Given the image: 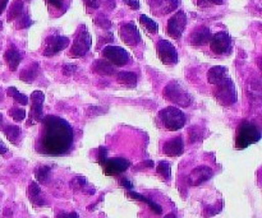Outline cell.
Listing matches in <instances>:
<instances>
[{
	"label": "cell",
	"mask_w": 262,
	"mask_h": 218,
	"mask_svg": "<svg viewBox=\"0 0 262 218\" xmlns=\"http://www.w3.org/2000/svg\"><path fill=\"white\" fill-rule=\"evenodd\" d=\"M42 133L40 138V151L51 156H60L69 152L73 144L72 127L61 117L48 115L41 120Z\"/></svg>",
	"instance_id": "cell-1"
},
{
	"label": "cell",
	"mask_w": 262,
	"mask_h": 218,
	"mask_svg": "<svg viewBox=\"0 0 262 218\" xmlns=\"http://www.w3.org/2000/svg\"><path fill=\"white\" fill-rule=\"evenodd\" d=\"M261 139V132L255 124L251 122H242L237 129L235 137V147L238 150H245L253 143H257Z\"/></svg>",
	"instance_id": "cell-2"
},
{
	"label": "cell",
	"mask_w": 262,
	"mask_h": 218,
	"mask_svg": "<svg viewBox=\"0 0 262 218\" xmlns=\"http://www.w3.org/2000/svg\"><path fill=\"white\" fill-rule=\"evenodd\" d=\"M163 94L166 101L182 107L191 106L192 101H193L191 93L186 88H183L181 84L177 83V82H171V83L166 84V87L163 91Z\"/></svg>",
	"instance_id": "cell-3"
},
{
	"label": "cell",
	"mask_w": 262,
	"mask_h": 218,
	"mask_svg": "<svg viewBox=\"0 0 262 218\" xmlns=\"http://www.w3.org/2000/svg\"><path fill=\"white\" fill-rule=\"evenodd\" d=\"M161 123L170 132H177L186 125V115L174 106H168L159 112Z\"/></svg>",
	"instance_id": "cell-4"
},
{
	"label": "cell",
	"mask_w": 262,
	"mask_h": 218,
	"mask_svg": "<svg viewBox=\"0 0 262 218\" xmlns=\"http://www.w3.org/2000/svg\"><path fill=\"white\" fill-rule=\"evenodd\" d=\"M215 99L217 102L224 106H230V105L237 102V91H235L234 82L230 78H225L224 81L220 82L219 84L215 86Z\"/></svg>",
	"instance_id": "cell-5"
},
{
	"label": "cell",
	"mask_w": 262,
	"mask_h": 218,
	"mask_svg": "<svg viewBox=\"0 0 262 218\" xmlns=\"http://www.w3.org/2000/svg\"><path fill=\"white\" fill-rule=\"evenodd\" d=\"M90 49H91V35L84 28V26H82L81 30L77 33V37L74 38V42L69 54H71L72 58H82L89 53Z\"/></svg>",
	"instance_id": "cell-6"
},
{
	"label": "cell",
	"mask_w": 262,
	"mask_h": 218,
	"mask_svg": "<svg viewBox=\"0 0 262 218\" xmlns=\"http://www.w3.org/2000/svg\"><path fill=\"white\" fill-rule=\"evenodd\" d=\"M102 55L110 64L117 66H123L129 61V54L119 46H106L102 50Z\"/></svg>",
	"instance_id": "cell-7"
},
{
	"label": "cell",
	"mask_w": 262,
	"mask_h": 218,
	"mask_svg": "<svg viewBox=\"0 0 262 218\" xmlns=\"http://www.w3.org/2000/svg\"><path fill=\"white\" fill-rule=\"evenodd\" d=\"M101 166L105 175L115 176L127 171L128 168L130 167V161L125 160V158L123 157L106 158V160L101 163Z\"/></svg>",
	"instance_id": "cell-8"
},
{
	"label": "cell",
	"mask_w": 262,
	"mask_h": 218,
	"mask_svg": "<svg viewBox=\"0 0 262 218\" xmlns=\"http://www.w3.org/2000/svg\"><path fill=\"white\" fill-rule=\"evenodd\" d=\"M158 55L165 65H173L178 63V53L169 41L160 40L158 42Z\"/></svg>",
	"instance_id": "cell-9"
},
{
	"label": "cell",
	"mask_w": 262,
	"mask_h": 218,
	"mask_svg": "<svg viewBox=\"0 0 262 218\" xmlns=\"http://www.w3.org/2000/svg\"><path fill=\"white\" fill-rule=\"evenodd\" d=\"M187 25V17L184 14V12L179 10L177 12L173 17H170V19L168 20V27H166V31H168V35L173 38H179L183 33L184 28H186Z\"/></svg>",
	"instance_id": "cell-10"
},
{
	"label": "cell",
	"mask_w": 262,
	"mask_h": 218,
	"mask_svg": "<svg viewBox=\"0 0 262 218\" xmlns=\"http://www.w3.org/2000/svg\"><path fill=\"white\" fill-rule=\"evenodd\" d=\"M69 45V38L66 36H50L46 38L43 56H54Z\"/></svg>",
	"instance_id": "cell-11"
},
{
	"label": "cell",
	"mask_w": 262,
	"mask_h": 218,
	"mask_svg": "<svg viewBox=\"0 0 262 218\" xmlns=\"http://www.w3.org/2000/svg\"><path fill=\"white\" fill-rule=\"evenodd\" d=\"M230 45H232V40L227 32H217L210 38V47H211L212 53L217 54V55H222V54L229 51Z\"/></svg>",
	"instance_id": "cell-12"
},
{
	"label": "cell",
	"mask_w": 262,
	"mask_h": 218,
	"mask_svg": "<svg viewBox=\"0 0 262 218\" xmlns=\"http://www.w3.org/2000/svg\"><path fill=\"white\" fill-rule=\"evenodd\" d=\"M45 100V94L41 91H35L31 96V111H30V124L32 122L41 123L43 119L42 104Z\"/></svg>",
	"instance_id": "cell-13"
},
{
	"label": "cell",
	"mask_w": 262,
	"mask_h": 218,
	"mask_svg": "<svg viewBox=\"0 0 262 218\" xmlns=\"http://www.w3.org/2000/svg\"><path fill=\"white\" fill-rule=\"evenodd\" d=\"M120 38L123 40V42L128 46H136L140 43L141 41V35L138 28L136 27V25L133 22L125 23L120 27Z\"/></svg>",
	"instance_id": "cell-14"
},
{
	"label": "cell",
	"mask_w": 262,
	"mask_h": 218,
	"mask_svg": "<svg viewBox=\"0 0 262 218\" xmlns=\"http://www.w3.org/2000/svg\"><path fill=\"white\" fill-rule=\"evenodd\" d=\"M212 176V170L209 166H199V167L193 168L191 174L188 175L187 183L189 186H199L205 181L210 180Z\"/></svg>",
	"instance_id": "cell-15"
},
{
	"label": "cell",
	"mask_w": 262,
	"mask_h": 218,
	"mask_svg": "<svg viewBox=\"0 0 262 218\" xmlns=\"http://www.w3.org/2000/svg\"><path fill=\"white\" fill-rule=\"evenodd\" d=\"M163 152L165 153V155L171 156V157H178V156L183 155V152H184L183 138L176 137V138H173V139L168 140V142L164 144Z\"/></svg>",
	"instance_id": "cell-16"
},
{
	"label": "cell",
	"mask_w": 262,
	"mask_h": 218,
	"mask_svg": "<svg viewBox=\"0 0 262 218\" xmlns=\"http://www.w3.org/2000/svg\"><path fill=\"white\" fill-rule=\"evenodd\" d=\"M156 14H166L178 7V0H148Z\"/></svg>",
	"instance_id": "cell-17"
},
{
	"label": "cell",
	"mask_w": 262,
	"mask_h": 218,
	"mask_svg": "<svg viewBox=\"0 0 262 218\" xmlns=\"http://www.w3.org/2000/svg\"><path fill=\"white\" fill-rule=\"evenodd\" d=\"M211 38V32L207 27H200L194 31L189 37V42L193 46H204L210 42Z\"/></svg>",
	"instance_id": "cell-18"
},
{
	"label": "cell",
	"mask_w": 262,
	"mask_h": 218,
	"mask_svg": "<svg viewBox=\"0 0 262 218\" xmlns=\"http://www.w3.org/2000/svg\"><path fill=\"white\" fill-rule=\"evenodd\" d=\"M28 198H30L31 203L36 207H43L46 204L45 198L42 196V191H41L40 186L37 183H31L28 186Z\"/></svg>",
	"instance_id": "cell-19"
},
{
	"label": "cell",
	"mask_w": 262,
	"mask_h": 218,
	"mask_svg": "<svg viewBox=\"0 0 262 218\" xmlns=\"http://www.w3.org/2000/svg\"><path fill=\"white\" fill-rule=\"evenodd\" d=\"M225 78H228V69L225 66H212L209 71H207V81L209 83L214 84H219L220 82L224 81Z\"/></svg>",
	"instance_id": "cell-20"
},
{
	"label": "cell",
	"mask_w": 262,
	"mask_h": 218,
	"mask_svg": "<svg viewBox=\"0 0 262 218\" xmlns=\"http://www.w3.org/2000/svg\"><path fill=\"white\" fill-rule=\"evenodd\" d=\"M92 70L100 76H113V74L117 73L115 66L107 60H96L92 65Z\"/></svg>",
	"instance_id": "cell-21"
},
{
	"label": "cell",
	"mask_w": 262,
	"mask_h": 218,
	"mask_svg": "<svg viewBox=\"0 0 262 218\" xmlns=\"http://www.w3.org/2000/svg\"><path fill=\"white\" fill-rule=\"evenodd\" d=\"M4 59L7 61L8 66H9L10 70H15L18 68V65L20 64V60H22V55L19 54V51L15 50L14 47H10L9 50L5 51Z\"/></svg>",
	"instance_id": "cell-22"
},
{
	"label": "cell",
	"mask_w": 262,
	"mask_h": 218,
	"mask_svg": "<svg viewBox=\"0 0 262 218\" xmlns=\"http://www.w3.org/2000/svg\"><path fill=\"white\" fill-rule=\"evenodd\" d=\"M118 82L125 87H132L135 88L137 84V74L133 71H119L118 73Z\"/></svg>",
	"instance_id": "cell-23"
},
{
	"label": "cell",
	"mask_w": 262,
	"mask_h": 218,
	"mask_svg": "<svg viewBox=\"0 0 262 218\" xmlns=\"http://www.w3.org/2000/svg\"><path fill=\"white\" fill-rule=\"evenodd\" d=\"M38 69H40V65L38 63H32L28 68H26L25 70H22L20 73V79L23 82H27V83H31V82L35 81L38 76Z\"/></svg>",
	"instance_id": "cell-24"
},
{
	"label": "cell",
	"mask_w": 262,
	"mask_h": 218,
	"mask_svg": "<svg viewBox=\"0 0 262 218\" xmlns=\"http://www.w3.org/2000/svg\"><path fill=\"white\" fill-rule=\"evenodd\" d=\"M127 194H128V197H130V198H132V199H136V201L143 202V203L147 204V206L150 207V208L152 209V211L155 212L156 214H161V212H163V208H161V207L159 206V204H156L155 202L151 201V199L146 198V197L141 196V194H138V193H135V191H132V190H128Z\"/></svg>",
	"instance_id": "cell-25"
},
{
	"label": "cell",
	"mask_w": 262,
	"mask_h": 218,
	"mask_svg": "<svg viewBox=\"0 0 262 218\" xmlns=\"http://www.w3.org/2000/svg\"><path fill=\"white\" fill-rule=\"evenodd\" d=\"M4 134L5 137L8 138V140L12 143H17V140L19 139L20 137V129L18 125H10L8 124L7 127L4 128Z\"/></svg>",
	"instance_id": "cell-26"
},
{
	"label": "cell",
	"mask_w": 262,
	"mask_h": 218,
	"mask_svg": "<svg viewBox=\"0 0 262 218\" xmlns=\"http://www.w3.org/2000/svg\"><path fill=\"white\" fill-rule=\"evenodd\" d=\"M23 12V2L22 0H14L12 4V7L9 8V13H8V20L17 19Z\"/></svg>",
	"instance_id": "cell-27"
},
{
	"label": "cell",
	"mask_w": 262,
	"mask_h": 218,
	"mask_svg": "<svg viewBox=\"0 0 262 218\" xmlns=\"http://www.w3.org/2000/svg\"><path fill=\"white\" fill-rule=\"evenodd\" d=\"M7 93H8V96L12 97V99L19 105H27L28 101H30V100H28V97L26 96V94L20 93V92L18 91L15 87H9V88L7 89Z\"/></svg>",
	"instance_id": "cell-28"
},
{
	"label": "cell",
	"mask_w": 262,
	"mask_h": 218,
	"mask_svg": "<svg viewBox=\"0 0 262 218\" xmlns=\"http://www.w3.org/2000/svg\"><path fill=\"white\" fill-rule=\"evenodd\" d=\"M71 188L73 189L74 191H84V193H89V190H87L89 183H87V180L83 176H76V178L71 181Z\"/></svg>",
	"instance_id": "cell-29"
},
{
	"label": "cell",
	"mask_w": 262,
	"mask_h": 218,
	"mask_svg": "<svg viewBox=\"0 0 262 218\" xmlns=\"http://www.w3.org/2000/svg\"><path fill=\"white\" fill-rule=\"evenodd\" d=\"M140 23L143 26V27L146 28V30L148 31L150 33H156L159 31V26L158 23L155 22V20L151 19L150 17H147V15L142 14L140 15Z\"/></svg>",
	"instance_id": "cell-30"
},
{
	"label": "cell",
	"mask_w": 262,
	"mask_h": 218,
	"mask_svg": "<svg viewBox=\"0 0 262 218\" xmlns=\"http://www.w3.org/2000/svg\"><path fill=\"white\" fill-rule=\"evenodd\" d=\"M158 174L163 178L164 181L170 180L171 171H170V165H169V162H166V161H160L158 165Z\"/></svg>",
	"instance_id": "cell-31"
},
{
	"label": "cell",
	"mask_w": 262,
	"mask_h": 218,
	"mask_svg": "<svg viewBox=\"0 0 262 218\" xmlns=\"http://www.w3.org/2000/svg\"><path fill=\"white\" fill-rule=\"evenodd\" d=\"M35 175L38 183H46L49 176H50V167H49V166H40V167L36 170Z\"/></svg>",
	"instance_id": "cell-32"
},
{
	"label": "cell",
	"mask_w": 262,
	"mask_h": 218,
	"mask_svg": "<svg viewBox=\"0 0 262 218\" xmlns=\"http://www.w3.org/2000/svg\"><path fill=\"white\" fill-rule=\"evenodd\" d=\"M9 115H10V117L14 120V122L19 123V122H22V120H25L26 111H25V109H20V107L15 106V107H12V109L9 110Z\"/></svg>",
	"instance_id": "cell-33"
},
{
	"label": "cell",
	"mask_w": 262,
	"mask_h": 218,
	"mask_svg": "<svg viewBox=\"0 0 262 218\" xmlns=\"http://www.w3.org/2000/svg\"><path fill=\"white\" fill-rule=\"evenodd\" d=\"M222 209H223V203L222 202H219V203H216L215 206L205 207L204 214H205V217H211V216H215V214L219 213Z\"/></svg>",
	"instance_id": "cell-34"
},
{
	"label": "cell",
	"mask_w": 262,
	"mask_h": 218,
	"mask_svg": "<svg viewBox=\"0 0 262 218\" xmlns=\"http://www.w3.org/2000/svg\"><path fill=\"white\" fill-rule=\"evenodd\" d=\"M225 0H197V5L201 8L211 7V5H222Z\"/></svg>",
	"instance_id": "cell-35"
},
{
	"label": "cell",
	"mask_w": 262,
	"mask_h": 218,
	"mask_svg": "<svg viewBox=\"0 0 262 218\" xmlns=\"http://www.w3.org/2000/svg\"><path fill=\"white\" fill-rule=\"evenodd\" d=\"M19 17H20V19L17 25L18 28H27L33 23V20H31L30 17H28L27 14H20Z\"/></svg>",
	"instance_id": "cell-36"
},
{
	"label": "cell",
	"mask_w": 262,
	"mask_h": 218,
	"mask_svg": "<svg viewBox=\"0 0 262 218\" xmlns=\"http://www.w3.org/2000/svg\"><path fill=\"white\" fill-rule=\"evenodd\" d=\"M95 22H96V25H99L101 28H105V30H107V28L112 27V23H110V20L107 19L105 15H100L99 18H96V20H95Z\"/></svg>",
	"instance_id": "cell-37"
},
{
	"label": "cell",
	"mask_w": 262,
	"mask_h": 218,
	"mask_svg": "<svg viewBox=\"0 0 262 218\" xmlns=\"http://www.w3.org/2000/svg\"><path fill=\"white\" fill-rule=\"evenodd\" d=\"M107 158V150L105 147H99L97 150V162L101 165L105 160Z\"/></svg>",
	"instance_id": "cell-38"
},
{
	"label": "cell",
	"mask_w": 262,
	"mask_h": 218,
	"mask_svg": "<svg viewBox=\"0 0 262 218\" xmlns=\"http://www.w3.org/2000/svg\"><path fill=\"white\" fill-rule=\"evenodd\" d=\"M76 70H77V66L73 65V64H66V65L63 66V69H61L64 76H72Z\"/></svg>",
	"instance_id": "cell-39"
},
{
	"label": "cell",
	"mask_w": 262,
	"mask_h": 218,
	"mask_svg": "<svg viewBox=\"0 0 262 218\" xmlns=\"http://www.w3.org/2000/svg\"><path fill=\"white\" fill-rule=\"evenodd\" d=\"M46 3L49 5H51V7L56 8V9H60L64 5V0H46Z\"/></svg>",
	"instance_id": "cell-40"
},
{
	"label": "cell",
	"mask_w": 262,
	"mask_h": 218,
	"mask_svg": "<svg viewBox=\"0 0 262 218\" xmlns=\"http://www.w3.org/2000/svg\"><path fill=\"white\" fill-rule=\"evenodd\" d=\"M83 2H84V4L87 5V7L92 8V9H97V8H99V5H100L99 0H83Z\"/></svg>",
	"instance_id": "cell-41"
},
{
	"label": "cell",
	"mask_w": 262,
	"mask_h": 218,
	"mask_svg": "<svg viewBox=\"0 0 262 218\" xmlns=\"http://www.w3.org/2000/svg\"><path fill=\"white\" fill-rule=\"evenodd\" d=\"M124 3L128 5V7H130L135 10H137L138 8H140V3H138V0H124Z\"/></svg>",
	"instance_id": "cell-42"
},
{
	"label": "cell",
	"mask_w": 262,
	"mask_h": 218,
	"mask_svg": "<svg viewBox=\"0 0 262 218\" xmlns=\"http://www.w3.org/2000/svg\"><path fill=\"white\" fill-rule=\"evenodd\" d=\"M55 218H79V216L76 212H71V213H59Z\"/></svg>",
	"instance_id": "cell-43"
},
{
	"label": "cell",
	"mask_w": 262,
	"mask_h": 218,
	"mask_svg": "<svg viewBox=\"0 0 262 218\" xmlns=\"http://www.w3.org/2000/svg\"><path fill=\"white\" fill-rule=\"evenodd\" d=\"M120 184H122V186H123V188L128 189V190H132L133 185H132V183H130V181L128 180V179H125V178H122V179H120Z\"/></svg>",
	"instance_id": "cell-44"
},
{
	"label": "cell",
	"mask_w": 262,
	"mask_h": 218,
	"mask_svg": "<svg viewBox=\"0 0 262 218\" xmlns=\"http://www.w3.org/2000/svg\"><path fill=\"white\" fill-rule=\"evenodd\" d=\"M140 166V168H142V167H154V162L152 161H145V162H142L141 163V165H138Z\"/></svg>",
	"instance_id": "cell-45"
},
{
	"label": "cell",
	"mask_w": 262,
	"mask_h": 218,
	"mask_svg": "<svg viewBox=\"0 0 262 218\" xmlns=\"http://www.w3.org/2000/svg\"><path fill=\"white\" fill-rule=\"evenodd\" d=\"M9 0H0V15H2V13L4 12V9L7 8V4Z\"/></svg>",
	"instance_id": "cell-46"
},
{
	"label": "cell",
	"mask_w": 262,
	"mask_h": 218,
	"mask_svg": "<svg viewBox=\"0 0 262 218\" xmlns=\"http://www.w3.org/2000/svg\"><path fill=\"white\" fill-rule=\"evenodd\" d=\"M8 152V148H7V146L4 144V143L2 142V140H0V155H5V153Z\"/></svg>",
	"instance_id": "cell-47"
},
{
	"label": "cell",
	"mask_w": 262,
	"mask_h": 218,
	"mask_svg": "<svg viewBox=\"0 0 262 218\" xmlns=\"http://www.w3.org/2000/svg\"><path fill=\"white\" fill-rule=\"evenodd\" d=\"M106 2H107V5L110 4V9H114V7H115L114 0H106Z\"/></svg>",
	"instance_id": "cell-48"
},
{
	"label": "cell",
	"mask_w": 262,
	"mask_h": 218,
	"mask_svg": "<svg viewBox=\"0 0 262 218\" xmlns=\"http://www.w3.org/2000/svg\"><path fill=\"white\" fill-rule=\"evenodd\" d=\"M164 218H177V216L174 213H169V214H166V216Z\"/></svg>",
	"instance_id": "cell-49"
},
{
	"label": "cell",
	"mask_w": 262,
	"mask_h": 218,
	"mask_svg": "<svg viewBox=\"0 0 262 218\" xmlns=\"http://www.w3.org/2000/svg\"><path fill=\"white\" fill-rule=\"evenodd\" d=\"M2 124H3V115L0 114V128H2Z\"/></svg>",
	"instance_id": "cell-50"
},
{
	"label": "cell",
	"mask_w": 262,
	"mask_h": 218,
	"mask_svg": "<svg viewBox=\"0 0 262 218\" xmlns=\"http://www.w3.org/2000/svg\"><path fill=\"white\" fill-rule=\"evenodd\" d=\"M0 30H2V22H0Z\"/></svg>",
	"instance_id": "cell-51"
},
{
	"label": "cell",
	"mask_w": 262,
	"mask_h": 218,
	"mask_svg": "<svg viewBox=\"0 0 262 218\" xmlns=\"http://www.w3.org/2000/svg\"><path fill=\"white\" fill-rule=\"evenodd\" d=\"M27 2H30V0H27Z\"/></svg>",
	"instance_id": "cell-52"
}]
</instances>
